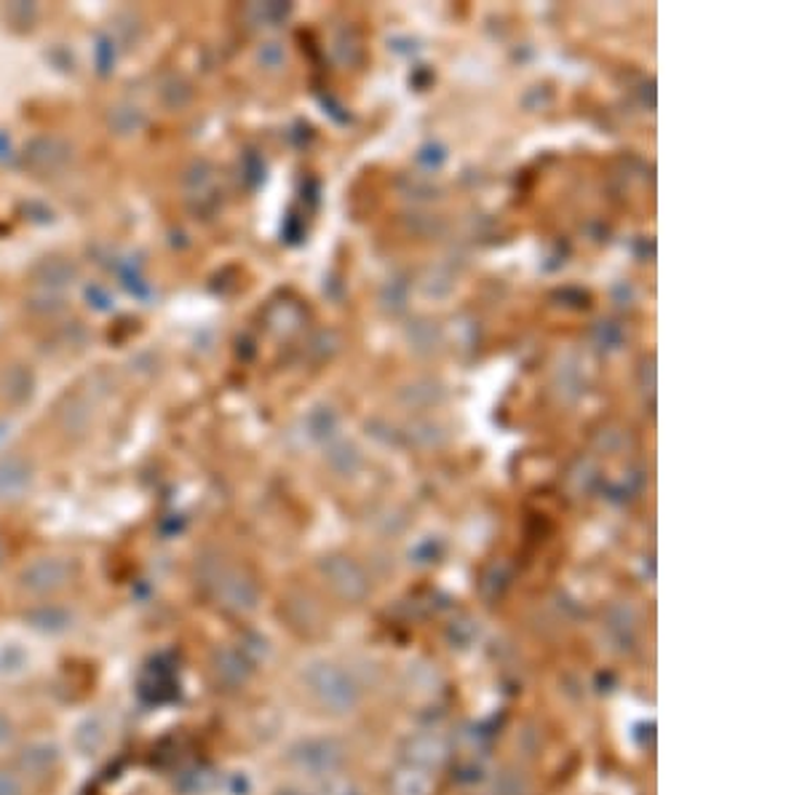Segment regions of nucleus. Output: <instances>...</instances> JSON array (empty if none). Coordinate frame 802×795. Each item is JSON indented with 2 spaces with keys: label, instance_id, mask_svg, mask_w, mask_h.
<instances>
[{
  "label": "nucleus",
  "instance_id": "obj_2",
  "mask_svg": "<svg viewBox=\"0 0 802 795\" xmlns=\"http://www.w3.org/2000/svg\"><path fill=\"white\" fill-rule=\"evenodd\" d=\"M78 576V563L67 555H40L25 563L16 576V586L22 595L33 601H51L65 592Z\"/></svg>",
  "mask_w": 802,
  "mask_h": 795
},
{
  "label": "nucleus",
  "instance_id": "obj_14",
  "mask_svg": "<svg viewBox=\"0 0 802 795\" xmlns=\"http://www.w3.org/2000/svg\"><path fill=\"white\" fill-rule=\"evenodd\" d=\"M215 672L222 683L239 685L246 681V676H250V665H246L244 656L235 654V651H225V654H219Z\"/></svg>",
  "mask_w": 802,
  "mask_h": 795
},
{
  "label": "nucleus",
  "instance_id": "obj_11",
  "mask_svg": "<svg viewBox=\"0 0 802 795\" xmlns=\"http://www.w3.org/2000/svg\"><path fill=\"white\" fill-rule=\"evenodd\" d=\"M145 111L137 105H113L107 113V126H110V135H118V137H131L145 126Z\"/></svg>",
  "mask_w": 802,
  "mask_h": 795
},
{
  "label": "nucleus",
  "instance_id": "obj_7",
  "mask_svg": "<svg viewBox=\"0 0 802 795\" xmlns=\"http://www.w3.org/2000/svg\"><path fill=\"white\" fill-rule=\"evenodd\" d=\"M25 621L30 630L40 632V635L56 638V635H65V632L73 630L75 614L73 610H67L65 606H56V603H51V601L49 603L40 601L38 606H33L30 610H27Z\"/></svg>",
  "mask_w": 802,
  "mask_h": 795
},
{
  "label": "nucleus",
  "instance_id": "obj_8",
  "mask_svg": "<svg viewBox=\"0 0 802 795\" xmlns=\"http://www.w3.org/2000/svg\"><path fill=\"white\" fill-rule=\"evenodd\" d=\"M36 394V378L25 365H9L0 370V400L11 407H22Z\"/></svg>",
  "mask_w": 802,
  "mask_h": 795
},
{
  "label": "nucleus",
  "instance_id": "obj_4",
  "mask_svg": "<svg viewBox=\"0 0 802 795\" xmlns=\"http://www.w3.org/2000/svg\"><path fill=\"white\" fill-rule=\"evenodd\" d=\"M345 750L332 736H308L290 750V764L300 774L332 777L343 766Z\"/></svg>",
  "mask_w": 802,
  "mask_h": 795
},
{
  "label": "nucleus",
  "instance_id": "obj_5",
  "mask_svg": "<svg viewBox=\"0 0 802 795\" xmlns=\"http://www.w3.org/2000/svg\"><path fill=\"white\" fill-rule=\"evenodd\" d=\"M36 485V464L27 455L11 451L0 455V504L22 501Z\"/></svg>",
  "mask_w": 802,
  "mask_h": 795
},
{
  "label": "nucleus",
  "instance_id": "obj_13",
  "mask_svg": "<svg viewBox=\"0 0 802 795\" xmlns=\"http://www.w3.org/2000/svg\"><path fill=\"white\" fill-rule=\"evenodd\" d=\"M158 102L169 111H180L190 102V86L182 76H166L158 84Z\"/></svg>",
  "mask_w": 802,
  "mask_h": 795
},
{
  "label": "nucleus",
  "instance_id": "obj_9",
  "mask_svg": "<svg viewBox=\"0 0 802 795\" xmlns=\"http://www.w3.org/2000/svg\"><path fill=\"white\" fill-rule=\"evenodd\" d=\"M75 279H78V265L67 257H46L33 268V285L43 292L65 290Z\"/></svg>",
  "mask_w": 802,
  "mask_h": 795
},
{
  "label": "nucleus",
  "instance_id": "obj_12",
  "mask_svg": "<svg viewBox=\"0 0 802 795\" xmlns=\"http://www.w3.org/2000/svg\"><path fill=\"white\" fill-rule=\"evenodd\" d=\"M327 576H329V584L334 586V592H338L340 597H348V601L359 597L361 590H365L359 570H356L354 566L345 568V563H329Z\"/></svg>",
  "mask_w": 802,
  "mask_h": 795
},
{
  "label": "nucleus",
  "instance_id": "obj_1",
  "mask_svg": "<svg viewBox=\"0 0 802 795\" xmlns=\"http://www.w3.org/2000/svg\"><path fill=\"white\" fill-rule=\"evenodd\" d=\"M303 691L321 712L348 716L361 705V685L345 667L334 661H310L300 676Z\"/></svg>",
  "mask_w": 802,
  "mask_h": 795
},
{
  "label": "nucleus",
  "instance_id": "obj_18",
  "mask_svg": "<svg viewBox=\"0 0 802 795\" xmlns=\"http://www.w3.org/2000/svg\"><path fill=\"white\" fill-rule=\"evenodd\" d=\"M5 557H9V550H5L3 539H0V568H3V566H5Z\"/></svg>",
  "mask_w": 802,
  "mask_h": 795
},
{
  "label": "nucleus",
  "instance_id": "obj_10",
  "mask_svg": "<svg viewBox=\"0 0 802 795\" xmlns=\"http://www.w3.org/2000/svg\"><path fill=\"white\" fill-rule=\"evenodd\" d=\"M217 601L225 608L233 610H252L257 601V590L250 579L239 573H225L222 581H217Z\"/></svg>",
  "mask_w": 802,
  "mask_h": 795
},
{
  "label": "nucleus",
  "instance_id": "obj_6",
  "mask_svg": "<svg viewBox=\"0 0 802 795\" xmlns=\"http://www.w3.org/2000/svg\"><path fill=\"white\" fill-rule=\"evenodd\" d=\"M60 764H62L60 747H56L54 742L38 740L22 747L20 756H16L14 769L20 771L25 782H46L49 777L56 774Z\"/></svg>",
  "mask_w": 802,
  "mask_h": 795
},
{
  "label": "nucleus",
  "instance_id": "obj_3",
  "mask_svg": "<svg viewBox=\"0 0 802 795\" xmlns=\"http://www.w3.org/2000/svg\"><path fill=\"white\" fill-rule=\"evenodd\" d=\"M22 164L36 177H62L75 164V146L62 135H38L25 146Z\"/></svg>",
  "mask_w": 802,
  "mask_h": 795
},
{
  "label": "nucleus",
  "instance_id": "obj_17",
  "mask_svg": "<svg viewBox=\"0 0 802 795\" xmlns=\"http://www.w3.org/2000/svg\"><path fill=\"white\" fill-rule=\"evenodd\" d=\"M14 736H16V723H14V718H11L9 712L0 710V750H3V747H9V745H11V742H14Z\"/></svg>",
  "mask_w": 802,
  "mask_h": 795
},
{
  "label": "nucleus",
  "instance_id": "obj_16",
  "mask_svg": "<svg viewBox=\"0 0 802 795\" xmlns=\"http://www.w3.org/2000/svg\"><path fill=\"white\" fill-rule=\"evenodd\" d=\"M0 795H27V782L14 766H0Z\"/></svg>",
  "mask_w": 802,
  "mask_h": 795
},
{
  "label": "nucleus",
  "instance_id": "obj_15",
  "mask_svg": "<svg viewBox=\"0 0 802 795\" xmlns=\"http://www.w3.org/2000/svg\"><path fill=\"white\" fill-rule=\"evenodd\" d=\"M391 795H431L429 777L420 774V771L415 769H404L394 777Z\"/></svg>",
  "mask_w": 802,
  "mask_h": 795
}]
</instances>
